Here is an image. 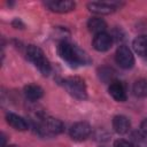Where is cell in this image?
<instances>
[{
  "mask_svg": "<svg viewBox=\"0 0 147 147\" xmlns=\"http://www.w3.org/2000/svg\"><path fill=\"white\" fill-rule=\"evenodd\" d=\"M57 53L61 59L72 67L86 65L91 62L90 57L83 49L69 41H61L57 46Z\"/></svg>",
  "mask_w": 147,
  "mask_h": 147,
  "instance_id": "obj_1",
  "label": "cell"
},
{
  "mask_svg": "<svg viewBox=\"0 0 147 147\" xmlns=\"http://www.w3.org/2000/svg\"><path fill=\"white\" fill-rule=\"evenodd\" d=\"M33 122L36 130L40 136H55L63 131L62 122L51 116L38 115Z\"/></svg>",
  "mask_w": 147,
  "mask_h": 147,
  "instance_id": "obj_2",
  "label": "cell"
},
{
  "mask_svg": "<svg viewBox=\"0 0 147 147\" xmlns=\"http://www.w3.org/2000/svg\"><path fill=\"white\" fill-rule=\"evenodd\" d=\"M26 56L28 59L33 63V65L45 76L49 75L52 68H51V64H49V61L47 60V57L45 56L44 52L34 46V45H30L28 46L26 48Z\"/></svg>",
  "mask_w": 147,
  "mask_h": 147,
  "instance_id": "obj_3",
  "label": "cell"
},
{
  "mask_svg": "<svg viewBox=\"0 0 147 147\" xmlns=\"http://www.w3.org/2000/svg\"><path fill=\"white\" fill-rule=\"evenodd\" d=\"M64 87L76 99L84 100L87 98L86 84L80 77H68L64 80Z\"/></svg>",
  "mask_w": 147,
  "mask_h": 147,
  "instance_id": "obj_4",
  "label": "cell"
},
{
  "mask_svg": "<svg viewBox=\"0 0 147 147\" xmlns=\"http://www.w3.org/2000/svg\"><path fill=\"white\" fill-rule=\"evenodd\" d=\"M116 62L123 69H130V68L133 67L134 57L132 55L131 49L127 46L122 45L117 48V51H116Z\"/></svg>",
  "mask_w": 147,
  "mask_h": 147,
  "instance_id": "obj_5",
  "label": "cell"
},
{
  "mask_svg": "<svg viewBox=\"0 0 147 147\" xmlns=\"http://www.w3.org/2000/svg\"><path fill=\"white\" fill-rule=\"evenodd\" d=\"M91 125L86 122H77L70 129V136L74 140H84L91 134Z\"/></svg>",
  "mask_w": 147,
  "mask_h": 147,
  "instance_id": "obj_6",
  "label": "cell"
},
{
  "mask_svg": "<svg viewBox=\"0 0 147 147\" xmlns=\"http://www.w3.org/2000/svg\"><path fill=\"white\" fill-rule=\"evenodd\" d=\"M113 45V37L106 32L98 33L93 38V47L98 52H106Z\"/></svg>",
  "mask_w": 147,
  "mask_h": 147,
  "instance_id": "obj_7",
  "label": "cell"
},
{
  "mask_svg": "<svg viewBox=\"0 0 147 147\" xmlns=\"http://www.w3.org/2000/svg\"><path fill=\"white\" fill-rule=\"evenodd\" d=\"M45 6L55 13H68L75 8V2L70 0H57V1H46Z\"/></svg>",
  "mask_w": 147,
  "mask_h": 147,
  "instance_id": "obj_8",
  "label": "cell"
},
{
  "mask_svg": "<svg viewBox=\"0 0 147 147\" xmlns=\"http://www.w3.org/2000/svg\"><path fill=\"white\" fill-rule=\"evenodd\" d=\"M109 94L119 102H123L126 100V90L122 82L113 80L109 85Z\"/></svg>",
  "mask_w": 147,
  "mask_h": 147,
  "instance_id": "obj_9",
  "label": "cell"
},
{
  "mask_svg": "<svg viewBox=\"0 0 147 147\" xmlns=\"http://www.w3.org/2000/svg\"><path fill=\"white\" fill-rule=\"evenodd\" d=\"M87 8L90 11L96 15H108L115 10L114 3H107V2H90L87 5Z\"/></svg>",
  "mask_w": 147,
  "mask_h": 147,
  "instance_id": "obj_10",
  "label": "cell"
},
{
  "mask_svg": "<svg viewBox=\"0 0 147 147\" xmlns=\"http://www.w3.org/2000/svg\"><path fill=\"white\" fill-rule=\"evenodd\" d=\"M6 119H7V123H8L10 126H13L15 130L25 131V130H28V127H29L28 122H26L23 117L16 115V114L8 113V114L6 115Z\"/></svg>",
  "mask_w": 147,
  "mask_h": 147,
  "instance_id": "obj_11",
  "label": "cell"
},
{
  "mask_svg": "<svg viewBox=\"0 0 147 147\" xmlns=\"http://www.w3.org/2000/svg\"><path fill=\"white\" fill-rule=\"evenodd\" d=\"M113 127L117 133L124 134L130 129V121L127 117H125L123 115H117L113 119Z\"/></svg>",
  "mask_w": 147,
  "mask_h": 147,
  "instance_id": "obj_12",
  "label": "cell"
},
{
  "mask_svg": "<svg viewBox=\"0 0 147 147\" xmlns=\"http://www.w3.org/2000/svg\"><path fill=\"white\" fill-rule=\"evenodd\" d=\"M24 95L26 99L31 100V101H36L39 100L42 95H44V90L36 84H29L26 86H24Z\"/></svg>",
  "mask_w": 147,
  "mask_h": 147,
  "instance_id": "obj_13",
  "label": "cell"
},
{
  "mask_svg": "<svg viewBox=\"0 0 147 147\" xmlns=\"http://www.w3.org/2000/svg\"><path fill=\"white\" fill-rule=\"evenodd\" d=\"M87 28L91 32H93L94 34H98V33H102L105 32L106 28H107V24L106 22L102 20V18H99V17H93V18H90L88 22H87Z\"/></svg>",
  "mask_w": 147,
  "mask_h": 147,
  "instance_id": "obj_14",
  "label": "cell"
},
{
  "mask_svg": "<svg viewBox=\"0 0 147 147\" xmlns=\"http://www.w3.org/2000/svg\"><path fill=\"white\" fill-rule=\"evenodd\" d=\"M133 49L140 56H147V37L139 36L133 40Z\"/></svg>",
  "mask_w": 147,
  "mask_h": 147,
  "instance_id": "obj_15",
  "label": "cell"
},
{
  "mask_svg": "<svg viewBox=\"0 0 147 147\" xmlns=\"http://www.w3.org/2000/svg\"><path fill=\"white\" fill-rule=\"evenodd\" d=\"M133 93L139 98L147 96V79H138L133 84Z\"/></svg>",
  "mask_w": 147,
  "mask_h": 147,
  "instance_id": "obj_16",
  "label": "cell"
},
{
  "mask_svg": "<svg viewBox=\"0 0 147 147\" xmlns=\"http://www.w3.org/2000/svg\"><path fill=\"white\" fill-rule=\"evenodd\" d=\"M113 71L110 70V69H108V68H102L101 69V71H100V78L103 80V82H108V80H110V83L113 82V74H111Z\"/></svg>",
  "mask_w": 147,
  "mask_h": 147,
  "instance_id": "obj_17",
  "label": "cell"
},
{
  "mask_svg": "<svg viewBox=\"0 0 147 147\" xmlns=\"http://www.w3.org/2000/svg\"><path fill=\"white\" fill-rule=\"evenodd\" d=\"M114 147H133V145L126 140H117L115 142Z\"/></svg>",
  "mask_w": 147,
  "mask_h": 147,
  "instance_id": "obj_18",
  "label": "cell"
},
{
  "mask_svg": "<svg viewBox=\"0 0 147 147\" xmlns=\"http://www.w3.org/2000/svg\"><path fill=\"white\" fill-rule=\"evenodd\" d=\"M140 129H141V132L147 137V118H146V119H144V121L141 122Z\"/></svg>",
  "mask_w": 147,
  "mask_h": 147,
  "instance_id": "obj_19",
  "label": "cell"
},
{
  "mask_svg": "<svg viewBox=\"0 0 147 147\" xmlns=\"http://www.w3.org/2000/svg\"><path fill=\"white\" fill-rule=\"evenodd\" d=\"M7 147H16V146H7Z\"/></svg>",
  "mask_w": 147,
  "mask_h": 147,
  "instance_id": "obj_20",
  "label": "cell"
}]
</instances>
